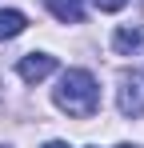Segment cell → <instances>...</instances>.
<instances>
[{"mask_svg":"<svg viewBox=\"0 0 144 148\" xmlns=\"http://www.w3.org/2000/svg\"><path fill=\"white\" fill-rule=\"evenodd\" d=\"M120 148H136V144H120Z\"/></svg>","mask_w":144,"mask_h":148,"instance_id":"obj_9","label":"cell"},{"mask_svg":"<svg viewBox=\"0 0 144 148\" xmlns=\"http://www.w3.org/2000/svg\"><path fill=\"white\" fill-rule=\"evenodd\" d=\"M52 100H56L60 112H68V116H76V120L96 116V108H100L96 76L88 72V68H68V72L60 76V84L52 88Z\"/></svg>","mask_w":144,"mask_h":148,"instance_id":"obj_1","label":"cell"},{"mask_svg":"<svg viewBox=\"0 0 144 148\" xmlns=\"http://www.w3.org/2000/svg\"><path fill=\"white\" fill-rule=\"evenodd\" d=\"M112 48L120 56H132V52L144 48V28H116L112 32Z\"/></svg>","mask_w":144,"mask_h":148,"instance_id":"obj_4","label":"cell"},{"mask_svg":"<svg viewBox=\"0 0 144 148\" xmlns=\"http://www.w3.org/2000/svg\"><path fill=\"white\" fill-rule=\"evenodd\" d=\"M24 28H28L24 12H16V8H0V40H12V36H20Z\"/></svg>","mask_w":144,"mask_h":148,"instance_id":"obj_6","label":"cell"},{"mask_svg":"<svg viewBox=\"0 0 144 148\" xmlns=\"http://www.w3.org/2000/svg\"><path fill=\"white\" fill-rule=\"evenodd\" d=\"M16 72H20V80L36 84V80H44V76L56 72V56H48V52H28V56H20Z\"/></svg>","mask_w":144,"mask_h":148,"instance_id":"obj_3","label":"cell"},{"mask_svg":"<svg viewBox=\"0 0 144 148\" xmlns=\"http://www.w3.org/2000/svg\"><path fill=\"white\" fill-rule=\"evenodd\" d=\"M44 148H68V144H64V140H48Z\"/></svg>","mask_w":144,"mask_h":148,"instance_id":"obj_8","label":"cell"},{"mask_svg":"<svg viewBox=\"0 0 144 148\" xmlns=\"http://www.w3.org/2000/svg\"><path fill=\"white\" fill-rule=\"evenodd\" d=\"M92 4L100 8V12H120V8H124L128 0H92Z\"/></svg>","mask_w":144,"mask_h":148,"instance_id":"obj_7","label":"cell"},{"mask_svg":"<svg viewBox=\"0 0 144 148\" xmlns=\"http://www.w3.org/2000/svg\"><path fill=\"white\" fill-rule=\"evenodd\" d=\"M116 104L128 120L144 116V72H124L120 76V88H116Z\"/></svg>","mask_w":144,"mask_h":148,"instance_id":"obj_2","label":"cell"},{"mask_svg":"<svg viewBox=\"0 0 144 148\" xmlns=\"http://www.w3.org/2000/svg\"><path fill=\"white\" fill-rule=\"evenodd\" d=\"M48 12L56 16V20H64V24H80L84 20V0H44Z\"/></svg>","mask_w":144,"mask_h":148,"instance_id":"obj_5","label":"cell"}]
</instances>
